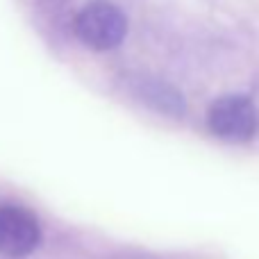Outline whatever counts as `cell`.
<instances>
[{"label": "cell", "mask_w": 259, "mask_h": 259, "mask_svg": "<svg viewBox=\"0 0 259 259\" xmlns=\"http://www.w3.org/2000/svg\"><path fill=\"white\" fill-rule=\"evenodd\" d=\"M73 27L84 46L94 50H109L125 39L127 18L109 0H94L77 12Z\"/></svg>", "instance_id": "cell-1"}, {"label": "cell", "mask_w": 259, "mask_h": 259, "mask_svg": "<svg viewBox=\"0 0 259 259\" xmlns=\"http://www.w3.org/2000/svg\"><path fill=\"white\" fill-rule=\"evenodd\" d=\"M207 125L219 139L243 143L257 134L259 114L246 96H223L207 112Z\"/></svg>", "instance_id": "cell-2"}, {"label": "cell", "mask_w": 259, "mask_h": 259, "mask_svg": "<svg viewBox=\"0 0 259 259\" xmlns=\"http://www.w3.org/2000/svg\"><path fill=\"white\" fill-rule=\"evenodd\" d=\"M41 243V225L30 209L21 205H0V255L23 259Z\"/></svg>", "instance_id": "cell-3"}]
</instances>
